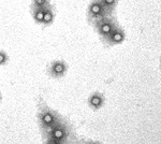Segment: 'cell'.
I'll list each match as a JSON object with an SVG mask.
<instances>
[{
	"label": "cell",
	"mask_w": 161,
	"mask_h": 144,
	"mask_svg": "<svg viewBox=\"0 0 161 144\" xmlns=\"http://www.w3.org/2000/svg\"><path fill=\"white\" fill-rule=\"evenodd\" d=\"M51 3V0H32L31 7L33 8H46Z\"/></svg>",
	"instance_id": "8fae6325"
},
{
	"label": "cell",
	"mask_w": 161,
	"mask_h": 144,
	"mask_svg": "<svg viewBox=\"0 0 161 144\" xmlns=\"http://www.w3.org/2000/svg\"><path fill=\"white\" fill-rule=\"evenodd\" d=\"M54 20H55V10H54V5H53V4H49L48 7L45 8L42 25H43V26H49V25L53 24Z\"/></svg>",
	"instance_id": "ba28073f"
},
{
	"label": "cell",
	"mask_w": 161,
	"mask_h": 144,
	"mask_svg": "<svg viewBox=\"0 0 161 144\" xmlns=\"http://www.w3.org/2000/svg\"><path fill=\"white\" fill-rule=\"evenodd\" d=\"M126 39V33H125V30L122 29L119 24H117L115 26V28L112 30V32L110 33V36L106 38V40H105L103 43H104L106 46H115V45H118V44H121L122 42L125 41Z\"/></svg>",
	"instance_id": "8992f818"
},
{
	"label": "cell",
	"mask_w": 161,
	"mask_h": 144,
	"mask_svg": "<svg viewBox=\"0 0 161 144\" xmlns=\"http://www.w3.org/2000/svg\"><path fill=\"white\" fill-rule=\"evenodd\" d=\"M87 104L88 107L93 111H99L100 109L104 107L105 104V97L100 91H93L89 95L87 99Z\"/></svg>",
	"instance_id": "52a82bcc"
},
{
	"label": "cell",
	"mask_w": 161,
	"mask_h": 144,
	"mask_svg": "<svg viewBox=\"0 0 161 144\" xmlns=\"http://www.w3.org/2000/svg\"><path fill=\"white\" fill-rule=\"evenodd\" d=\"M9 62V55L7 54L5 51L3 49H0V67L7 65Z\"/></svg>",
	"instance_id": "7c38bea8"
},
{
	"label": "cell",
	"mask_w": 161,
	"mask_h": 144,
	"mask_svg": "<svg viewBox=\"0 0 161 144\" xmlns=\"http://www.w3.org/2000/svg\"><path fill=\"white\" fill-rule=\"evenodd\" d=\"M37 118L41 132H45L53 126H55L60 120H62L64 116L56 110H53L52 107H48L44 99L40 97L37 104Z\"/></svg>",
	"instance_id": "7a4b0ae2"
},
{
	"label": "cell",
	"mask_w": 161,
	"mask_h": 144,
	"mask_svg": "<svg viewBox=\"0 0 161 144\" xmlns=\"http://www.w3.org/2000/svg\"><path fill=\"white\" fill-rule=\"evenodd\" d=\"M44 142L48 144H67L75 139V132L70 120L64 117L47 131L42 132Z\"/></svg>",
	"instance_id": "6da1fadb"
},
{
	"label": "cell",
	"mask_w": 161,
	"mask_h": 144,
	"mask_svg": "<svg viewBox=\"0 0 161 144\" xmlns=\"http://www.w3.org/2000/svg\"><path fill=\"white\" fill-rule=\"evenodd\" d=\"M44 11H45V8H33V7H31L32 18L34 20V22H36L37 24L42 25L43 16H44Z\"/></svg>",
	"instance_id": "9c48e42d"
},
{
	"label": "cell",
	"mask_w": 161,
	"mask_h": 144,
	"mask_svg": "<svg viewBox=\"0 0 161 144\" xmlns=\"http://www.w3.org/2000/svg\"><path fill=\"white\" fill-rule=\"evenodd\" d=\"M104 16H110V14L104 8L103 3L101 2V0H93L88 5V10H87L88 22L90 24H93V22L98 21Z\"/></svg>",
	"instance_id": "277c9868"
},
{
	"label": "cell",
	"mask_w": 161,
	"mask_h": 144,
	"mask_svg": "<svg viewBox=\"0 0 161 144\" xmlns=\"http://www.w3.org/2000/svg\"><path fill=\"white\" fill-rule=\"evenodd\" d=\"M101 2L103 3L104 8L106 9V11L110 15H113L117 4H118V0H101Z\"/></svg>",
	"instance_id": "30bf717a"
},
{
	"label": "cell",
	"mask_w": 161,
	"mask_h": 144,
	"mask_svg": "<svg viewBox=\"0 0 161 144\" xmlns=\"http://www.w3.org/2000/svg\"><path fill=\"white\" fill-rule=\"evenodd\" d=\"M117 24L118 23H117L116 18L113 15H110V16H104L100 20H98V21L93 22L91 25H93L98 36L100 37L101 41L104 42Z\"/></svg>",
	"instance_id": "3957f363"
},
{
	"label": "cell",
	"mask_w": 161,
	"mask_h": 144,
	"mask_svg": "<svg viewBox=\"0 0 161 144\" xmlns=\"http://www.w3.org/2000/svg\"><path fill=\"white\" fill-rule=\"evenodd\" d=\"M160 68H161V57H160Z\"/></svg>",
	"instance_id": "4fadbf2b"
},
{
	"label": "cell",
	"mask_w": 161,
	"mask_h": 144,
	"mask_svg": "<svg viewBox=\"0 0 161 144\" xmlns=\"http://www.w3.org/2000/svg\"><path fill=\"white\" fill-rule=\"evenodd\" d=\"M0 101H1V94H0Z\"/></svg>",
	"instance_id": "5bb4252c"
},
{
	"label": "cell",
	"mask_w": 161,
	"mask_h": 144,
	"mask_svg": "<svg viewBox=\"0 0 161 144\" xmlns=\"http://www.w3.org/2000/svg\"><path fill=\"white\" fill-rule=\"evenodd\" d=\"M68 72V65L66 62L56 59L49 62L47 66V74L49 78H64Z\"/></svg>",
	"instance_id": "5b68a950"
}]
</instances>
